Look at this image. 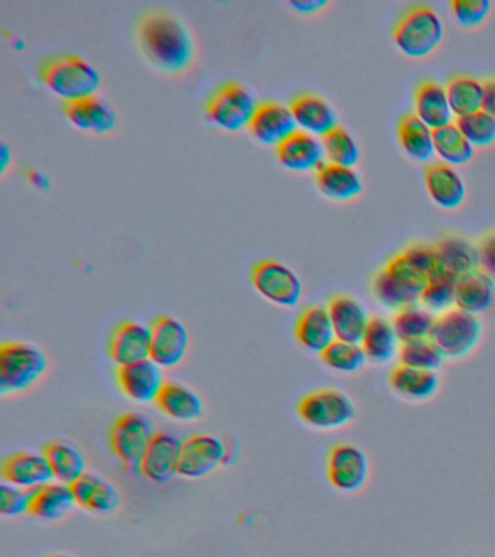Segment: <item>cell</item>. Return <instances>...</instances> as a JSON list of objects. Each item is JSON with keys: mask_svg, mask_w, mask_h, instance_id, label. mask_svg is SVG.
<instances>
[{"mask_svg": "<svg viewBox=\"0 0 495 557\" xmlns=\"http://www.w3.org/2000/svg\"><path fill=\"white\" fill-rule=\"evenodd\" d=\"M327 4L329 2H325V0H290L289 2L290 8L299 13H304V15H312V13L320 12Z\"/></svg>", "mask_w": 495, "mask_h": 557, "instance_id": "48", "label": "cell"}, {"mask_svg": "<svg viewBox=\"0 0 495 557\" xmlns=\"http://www.w3.org/2000/svg\"><path fill=\"white\" fill-rule=\"evenodd\" d=\"M297 409L304 424L320 431L342 429L356 417L354 400L337 389L310 392L299 400Z\"/></svg>", "mask_w": 495, "mask_h": 557, "instance_id": "7", "label": "cell"}, {"mask_svg": "<svg viewBox=\"0 0 495 557\" xmlns=\"http://www.w3.org/2000/svg\"><path fill=\"white\" fill-rule=\"evenodd\" d=\"M434 152L443 163L460 165L468 163L473 157L471 143L460 133L458 125L450 122L441 128L433 129Z\"/></svg>", "mask_w": 495, "mask_h": 557, "instance_id": "38", "label": "cell"}, {"mask_svg": "<svg viewBox=\"0 0 495 557\" xmlns=\"http://www.w3.org/2000/svg\"><path fill=\"white\" fill-rule=\"evenodd\" d=\"M71 487L76 505L86 511L98 513V516H108L120 508L119 490L98 474L85 473L84 476L72 483Z\"/></svg>", "mask_w": 495, "mask_h": 557, "instance_id": "21", "label": "cell"}, {"mask_svg": "<svg viewBox=\"0 0 495 557\" xmlns=\"http://www.w3.org/2000/svg\"><path fill=\"white\" fill-rule=\"evenodd\" d=\"M388 382L395 394L417 403L432 399L441 389V376L437 372L411 369L401 364L393 369Z\"/></svg>", "mask_w": 495, "mask_h": 557, "instance_id": "30", "label": "cell"}, {"mask_svg": "<svg viewBox=\"0 0 495 557\" xmlns=\"http://www.w3.org/2000/svg\"><path fill=\"white\" fill-rule=\"evenodd\" d=\"M28 182L32 183L34 187L40 190H49L50 189V181L49 177L46 176L45 173L38 172V170H28L27 172Z\"/></svg>", "mask_w": 495, "mask_h": 557, "instance_id": "50", "label": "cell"}, {"mask_svg": "<svg viewBox=\"0 0 495 557\" xmlns=\"http://www.w3.org/2000/svg\"><path fill=\"white\" fill-rule=\"evenodd\" d=\"M150 326L136 321L121 322L110 338L108 355L119 368L150 359Z\"/></svg>", "mask_w": 495, "mask_h": 557, "instance_id": "16", "label": "cell"}, {"mask_svg": "<svg viewBox=\"0 0 495 557\" xmlns=\"http://www.w3.org/2000/svg\"><path fill=\"white\" fill-rule=\"evenodd\" d=\"M12 152L5 143L0 144V172L5 173L8 165L11 164Z\"/></svg>", "mask_w": 495, "mask_h": 557, "instance_id": "51", "label": "cell"}, {"mask_svg": "<svg viewBox=\"0 0 495 557\" xmlns=\"http://www.w3.org/2000/svg\"><path fill=\"white\" fill-rule=\"evenodd\" d=\"M247 129L256 141L277 147L297 131V122L286 104L263 102L259 103Z\"/></svg>", "mask_w": 495, "mask_h": 557, "instance_id": "15", "label": "cell"}, {"mask_svg": "<svg viewBox=\"0 0 495 557\" xmlns=\"http://www.w3.org/2000/svg\"><path fill=\"white\" fill-rule=\"evenodd\" d=\"M455 124L472 147H488L495 143V120L482 109L458 117Z\"/></svg>", "mask_w": 495, "mask_h": 557, "instance_id": "43", "label": "cell"}, {"mask_svg": "<svg viewBox=\"0 0 495 557\" xmlns=\"http://www.w3.org/2000/svg\"><path fill=\"white\" fill-rule=\"evenodd\" d=\"M477 248L480 269L495 282V231L486 234Z\"/></svg>", "mask_w": 495, "mask_h": 557, "instance_id": "47", "label": "cell"}, {"mask_svg": "<svg viewBox=\"0 0 495 557\" xmlns=\"http://www.w3.org/2000/svg\"><path fill=\"white\" fill-rule=\"evenodd\" d=\"M259 103L253 94L242 83L228 82L211 95L207 103V116L221 129L236 133L249 128Z\"/></svg>", "mask_w": 495, "mask_h": 557, "instance_id": "6", "label": "cell"}, {"mask_svg": "<svg viewBox=\"0 0 495 557\" xmlns=\"http://www.w3.org/2000/svg\"><path fill=\"white\" fill-rule=\"evenodd\" d=\"M327 311L338 342L362 343L371 318L358 299L349 295L333 296L327 305Z\"/></svg>", "mask_w": 495, "mask_h": 557, "instance_id": "19", "label": "cell"}, {"mask_svg": "<svg viewBox=\"0 0 495 557\" xmlns=\"http://www.w3.org/2000/svg\"><path fill=\"white\" fill-rule=\"evenodd\" d=\"M425 189L430 199L442 209H455L463 203L467 186L454 165L432 163L424 170Z\"/></svg>", "mask_w": 495, "mask_h": 557, "instance_id": "20", "label": "cell"}, {"mask_svg": "<svg viewBox=\"0 0 495 557\" xmlns=\"http://www.w3.org/2000/svg\"><path fill=\"white\" fill-rule=\"evenodd\" d=\"M320 356L327 368L341 373L358 372L368 360L360 344L338 342V339H334Z\"/></svg>", "mask_w": 495, "mask_h": 557, "instance_id": "41", "label": "cell"}, {"mask_svg": "<svg viewBox=\"0 0 495 557\" xmlns=\"http://www.w3.org/2000/svg\"><path fill=\"white\" fill-rule=\"evenodd\" d=\"M317 186L321 194L333 200H350L362 194L363 183L354 168L329 163L315 172Z\"/></svg>", "mask_w": 495, "mask_h": 557, "instance_id": "31", "label": "cell"}, {"mask_svg": "<svg viewBox=\"0 0 495 557\" xmlns=\"http://www.w3.org/2000/svg\"><path fill=\"white\" fill-rule=\"evenodd\" d=\"M325 159L329 163L345 165V168H355L359 161V147L355 138L342 125L330 131L324 137H321Z\"/></svg>", "mask_w": 495, "mask_h": 557, "instance_id": "40", "label": "cell"}, {"mask_svg": "<svg viewBox=\"0 0 495 557\" xmlns=\"http://www.w3.org/2000/svg\"><path fill=\"white\" fill-rule=\"evenodd\" d=\"M46 557H73V556H69V555H50V556H46Z\"/></svg>", "mask_w": 495, "mask_h": 557, "instance_id": "52", "label": "cell"}, {"mask_svg": "<svg viewBox=\"0 0 495 557\" xmlns=\"http://www.w3.org/2000/svg\"><path fill=\"white\" fill-rule=\"evenodd\" d=\"M447 99L455 116L481 111L484 100V82L467 74H456L446 85Z\"/></svg>", "mask_w": 495, "mask_h": 557, "instance_id": "36", "label": "cell"}, {"mask_svg": "<svg viewBox=\"0 0 495 557\" xmlns=\"http://www.w3.org/2000/svg\"><path fill=\"white\" fill-rule=\"evenodd\" d=\"M33 492L3 482L0 485V513L3 517H20L29 512Z\"/></svg>", "mask_w": 495, "mask_h": 557, "instance_id": "44", "label": "cell"}, {"mask_svg": "<svg viewBox=\"0 0 495 557\" xmlns=\"http://www.w3.org/2000/svg\"><path fill=\"white\" fill-rule=\"evenodd\" d=\"M75 505L71 485L53 481L33 492L28 513L40 521H58L69 516Z\"/></svg>", "mask_w": 495, "mask_h": 557, "instance_id": "28", "label": "cell"}, {"mask_svg": "<svg viewBox=\"0 0 495 557\" xmlns=\"http://www.w3.org/2000/svg\"><path fill=\"white\" fill-rule=\"evenodd\" d=\"M482 324L472 313L449 309L438 313L430 339L438 347L445 359L459 360L471 355L480 344Z\"/></svg>", "mask_w": 495, "mask_h": 557, "instance_id": "5", "label": "cell"}, {"mask_svg": "<svg viewBox=\"0 0 495 557\" xmlns=\"http://www.w3.org/2000/svg\"><path fill=\"white\" fill-rule=\"evenodd\" d=\"M116 382L121 392L136 404L156 403L166 383L163 369L150 359L119 368Z\"/></svg>", "mask_w": 495, "mask_h": 557, "instance_id": "14", "label": "cell"}, {"mask_svg": "<svg viewBox=\"0 0 495 557\" xmlns=\"http://www.w3.org/2000/svg\"><path fill=\"white\" fill-rule=\"evenodd\" d=\"M398 343L393 322L384 317H372L360 346H362L368 360L382 364L388 363L395 355H398Z\"/></svg>", "mask_w": 495, "mask_h": 557, "instance_id": "32", "label": "cell"}, {"mask_svg": "<svg viewBox=\"0 0 495 557\" xmlns=\"http://www.w3.org/2000/svg\"><path fill=\"white\" fill-rule=\"evenodd\" d=\"M151 330L150 360L162 369L176 368L185 359L189 348V333L176 318L160 315Z\"/></svg>", "mask_w": 495, "mask_h": 557, "instance_id": "11", "label": "cell"}, {"mask_svg": "<svg viewBox=\"0 0 495 557\" xmlns=\"http://www.w3.org/2000/svg\"><path fill=\"white\" fill-rule=\"evenodd\" d=\"M436 317L428 308L420 305L404 308L395 312L393 325L399 343L406 344L430 338Z\"/></svg>", "mask_w": 495, "mask_h": 557, "instance_id": "37", "label": "cell"}, {"mask_svg": "<svg viewBox=\"0 0 495 557\" xmlns=\"http://www.w3.org/2000/svg\"><path fill=\"white\" fill-rule=\"evenodd\" d=\"M456 283H458V278L437 272L425 283L424 289L421 292L420 304L433 313L449 311V308L455 305Z\"/></svg>", "mask_w": 495, "mask_h": 557, "instance_id": "42", "label": "cell"}, {"mask_svg": "<svg viewBox=\"0 0 495 557\" xmlns=\"http://www.w3.org/2000/svg\"><path fill=\"white\" fill-rule=\"evenodd\" d=\"M182 440L171 433H156L149 450L143 457L138 472L147 481L159 483L171 482L180 474Z\"/></svg>", "mask_w": 495, "mask_h": 557, "instance_id": "13", "label": "cell"}, {"mask_svg": "<svg viewBox=\"0 0 495 557\" xmlns=\"http://www.w3.org/2000/svg\"><path fill=\"white\" fill-rule=\"evenodd\" d=\"M54 481L72 485L86 473L84 453L67 442H51L45 447Z\"/></svg>", "mask_w": 495, "mask_h": 557, "instance_id": "33", "label": "cell"}, {"mask_svg": "<svg viewBox=\"0 0 495 557\" xmlns=\"http://www.w3.org/2000/svg\"><path fill=\"white\" fill-rule=\"evenodd\" d=\"M156 435L153 422L140 412L123 413L111 426V450L127 469H138Z\"/></svg>", "mask_w": 495, "mask_h": 557, "instance_id": "8", "label": "cell"}, {"mask_svg": "<svg viewBox=\"0 0 495 557\" xmlns=\"http://www.w3.org/2000/svg\"><path fill=\"white\" fill-rule=\"evenodd\" d=\"M451 13L465 28L482 24L491 11L490 0H454Z\"/></svg>", "mask_w": 495, "mask_h": 557, "instance_id": "45", "label": "cell"}, {"mask_svg": "<svg viewBox=\"0 0 495 557\" xmlns=\"http://www.w3.org/2000/svg\"><path fill=\"white\" fill-rule=\"evenodd\" d=\"M137 37L147 59L164 73H184L194 63L193 35L172 13H147L138 24Z\"/></svg>", "mask_w": 495, "mask_h": 557, "instance_id": "1", "label": "cell"}, {"mask_svg": "<svg viewBox=\"0 0 495 557\" xmlns=\"http://www.w3.org/2000/svg\"><path fill=\"white\" fill-rule=\"evenodd\" d=\"M281 165L293 172H317L325 163L323 144L315 135L297 129L276 147Z\"/></svg>", "mask_w": 495, "mask_h": 557, "instance_id": "18", "label": "cell"}, {"mask_svg": "<svg viewBox=\"0 0 495 557\" xmlns=\"http://www.w3.org/2000/svg\"><path fill=\"white\" fill-rule=\"evenodd\" d=\"M414 113L432 129L450 124L454 112L446 86L433 81L421 82L414 91Z\"/></svg>", "mask_w": 495, "mask_h": 557, "instance_id": "29", "label": "cell"}, {"mask_svg": "<svg viewBox=\"0 0 495 557\" xmlns=\"http://www.w3.org/2000/svg\"><path fill=\"white\" fill-rule=\"evenodd\" d=\"M154 404L160 412L176 422H195L203 416L201 395L180 382L164 383Z\"/></svg>", "mask_w": 495, "mask_h": 557, "instance_id": "24", "label": "cell"}, {"mask_svg": "<svg viewBox=\"0 0 495 557\" xmlns=\"http://www.w3.org/2000/svg\"><path fill=\"white\" fill-rule=\"evenodd\" d=\"M251 283L262 298L277 307L293 308L301 300V278L281 261H259L251 270Z\"/></svg>", "mask_w": 495, "mask_h": 557, "instance_id": "9", "label": "cell"}, {"mask_svg": "<svg viewBox=\"0 0 495 557\" xmlns=\"http://www.w3.org/2000/svg\"><path fill=\"white\" fill-rule=\"evenodd\" d=\"M41 82L64 103L97 96L101 86L98 70L77 55H60L46 60L40 70Z\"/></svg>", "mask_w": 495, "mask_h": 557, "instance_id": "2", "label": "cell"}, {"mask_svg": "<svg viewBox=\"0 0 495 557\" xmlns=\"http://www.w3.org/2000/svg\"><path fill=\"white\" fill-rule=\"evenodd\" d=\"M445 28L441 16L428 4H414L399 16L393 39L398 50L410 59H424L441 46Z\"/></svg>", "mask_w": 495, "mask_h": 557, "instance_id": "3", "label": "cell"}, {"mask_svg": "<svg viewBox=\"0 0 495 557\" xmlns=\"http://www.w3.org/2000/svg\"><path fill=\"white\" fill-rule=\"evenodd\" d=\"M438 260V272L459 278L480 269L478 248L459 235H447L434 244Z\"/></svg>", "mask_w": 495, "mask_h": 557, "instance_id": "26", "label": "cell"}, {"mask_svg": "<svg viewBox=\"0 0 495 557\" xmlns=\"http://www.w3.org/2000/svg\"><path fill=\"white\" fill-rule=\"evenodd\" d=\"M398 139L403 150L411 159L429 161L434 154L433 129L429 128L416 113H407L398 125Z\"/></svg>", "mask_w": 495, "mask_h": 557, "instance_id": "35", "label": "cell"}, {"mask_svg": "<svg viewBox=\"0 0 495 557\" xmlns=\"http://www.w3.org/2000/svg\"><path fill=\"white\" fill-rule=\"evenodd\" d=\"M2 476L7 483L25 491H36L54 481L45 453L33 451H20L8 457L2 465Z\"/></svg>", "mask_w": 495, "mask_h": 557, "instance_id": "17", "label": "cell"}, {"mask_svg": "<svg viewBox=\"0 0 495 557\" xmlns=\"http://www.w3.org/2000/svg\"><path fill=\"white\" fill-rule=\"evenodd\" d=\"M495 282L481 269L465 274L456 283L455 307L460 311L480 315L493 307Z\"/></svg>", "mask_w": 495, "mask_h": 557, "instance_id": "27", "label": "cell"}, {"mask_svg": "<svg viewBox=\"0 0 495 557\" xmlns=\"http://www.w3.org/2000/svg\"><path fill=\"white\" fill-rule=\"evenodd\" d=\"M49 369L45 351L34 344L11 342L0 347V394H18L36 385Z\"/></svg>", "mask_w": 495, "mask_h": 557, "instance_id": "4", "label": "cell"}, {"mask_svg": "<svg viewBox=\"0 0 495 557\" xmlns=\"http://www.w3.org/2000/svg\"><path fill=\"white\" fill-rule=\"evenodd\" d=\"M482 111L488 113L495 120V77L484 82V100Z\"/></svg>", "mask_w": 495, "mask_h": 557, "instance_id": "49", "label": "cell"}, {"mask_svg": "<svg viewBox=\"0 0 495 557\" xmlns=\"http://www.w3.org/2000/svg\"><path fill=\"white\" fill-rule=\"evenodd\" d=\"M327 478L334 490L351 494L362 490L369 478L367 453L355 444H334L327 455Z\"/></svg>", "mask_w": 495, "mask_h": 557, "instance_id": "10", "label": "cell"}, {"mask_svg": "<svg viewBox=\"0 0 495 557\" xmlns=\"http://www.w3.org/2000/svg\"><path fill=\"white\" fill-rule=\"evenodd\" d=\"M295 338L304 350L321 355L336 339L327 308L314 305L299 315Z\"/></svg>", "mask_w": 495, "mask_h": 557, "instance_id": "25", "label": "cell"}, {"mask_svg": "<svg viewBox=\"0 0 495 557\" xmlns=\"http://www.w3.org/2000/svg\"><path fill=\"white\" fill-rule=\"evenodd\" d=\"M401 252L416 269H419L429 278L438 272L437 252L434 244H411Z\"/></svg>", "mask_w": 495, "mask_h": 557, "instance_id": "46", "label": "cell"}, {"mask_svg": "<svg viewBox=\"0 0 495 557\" xmlns=\"http://www.w3.org/2000/svg\"><path fill=\"white\" fill-rule=\"evenodd\" d=\"M225 444L210 434H197L182 444L180 476L202 479L224 465Z\"/></svg>", "mask_w": 495, "mask_h": 557, "instance_id": "12", "label": "cell"}, {"mask_svg": "<svg viewBox=\"0 0 495 557\" xmlns=\"http://www.w3.org/2000/svg\"><path fill=\"white\" fill-rule=\"evenodd\" d=\"M63 111L73 125L89 133L108 134L115 128L116 113L99 96L64 103Z\"/></svg>", "mask_w": 495, "mask_h": 557, "instance_id": "23", "label": "cell"}, {"mask_svg": "<svg viewBox=\"0 0 495 557\" xmlns=\"http://www.w3.org/2000/svg\"><path fill=\"white\" fill-rule=\"evenodd\" d=\"M294 120L301 131L324 137L337 126V115L332 104L315 94L295 96L289 104Z\"/></svg>", "mask_w": 495, "mask_h": 557, "instance_id": "22", "label": "cell"}, {"mask_svg": "<svg viewBox=\"0 0 495 557\" xmlns=\"http://www.w3.org/2000/svg\"><path fill=\"white\" fill-rule=\"evenodd\" d=\"M421 292L423 290L399 281L398 277L393 276L385 269L378 272L372 281V294L378 302L382 307L397 312L404 308L412 307V305H419Z\"/></svg>", "mask_w": 495, "mask_h": 557, "instance_id": "34", "label": "cell"}, {"mask_svg": "<svg viewBox=\"0 0 495 557\" xmlns=\"http://www.w3.org/2000/svg\"><path fill=\"white\" fill-rule=\"evenodd\" d=\"M445 360V356L430 338L401 344L398 350L399 364L411 369L437 372Z\"/></svg>", "mask_w": 495, "mask_h": 557, "instance_id": "39", "label": "cell"}]
</instances>
